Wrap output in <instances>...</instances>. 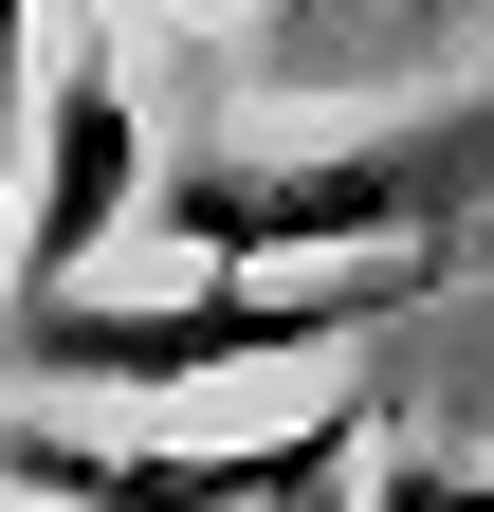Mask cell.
I'll list each match as a JSON object with an SVG mask.
<instances>
[{
    "label": "cell",
    "mask_w": 494,
    "mask_h": 512,
    "mask_svg": "<svg viewBox=\"0 0 494 512\" xmlns=\"http://www.w3.org/2000/svg\"><path fill=\"white\" fill-rule=\"evenodd\" d=\"M440 293V256H348V275H183V293H19L0 311V403L55 384H238L293 348H348Z\"/></svg>",
    "instance_id": "obj_2"
},
{
    "label": "cell",
    "mask_w": 494,
    "mask_h": 512,
    "mask_svg": "<svg viewBox=\"0 0 494 512\" xmlns=\"http://www.w3.org/2000/svg\"><path fill=\"white\" fill-rule=\"evenodd\" d=\"M494 220V92H440L366 147H202L147 165V238L202 275H348V256H458Z\"/></svg>",
    "instance_id": "obj_1"
},
{
    "label": "cell",
    "mask_w": 494,
    "mask_h": 512,
    "mask_svg": "<svg viewBox=\"0 0 494 512\" xmlns=\"http://www.w3.org/2000/svg\"><path fill=\"white\" fill-rule=\"evenodd\" d=\"M110 220H147V128H129V55L74 37L55 55V128H37V165H19V238H0V311L19 293H74Z\"/></svg>",
    "instance_id": "obj_4"
},
{
    "label": "cell",
    "mask_w": 494,
    "mask_h": 512,
    "mask_svg": "<svg viewBox=\"0 0 494 512\" xmlns=\"http://www.w3.org/2000/svg\"><path fill=\"white\" fill-rule=\"evenodd\" d=\"M458 37H494V0H257V74H293V92L440 74Z\"/></svg>",
    "instance_id": "obj_5"
},
{
    "label": "cell",
    "mask_w": 494,
    "mask_h": 512,
    "mask_svg": "<svg viewBox=\"0 0 494 512\" xmlns=\"http://www.w3.org/2000/svg\"><path fill=\"white\" fill-rule=\"evenodd\" d=\"M366 494V421H275V439H92L55 403H0V512H348Z\"/></svg>",
    "instance_id": "obj_3"
}]
</instances>
